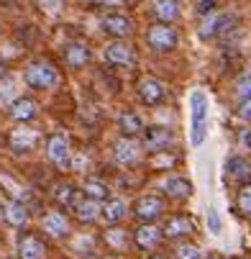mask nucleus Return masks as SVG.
Segmentation results:
<instances>
[{
	"instance_id": "42",
	"label": "nucleus",
	"mask_w": 251,
	"mask_h": 259,
	"mask_svg": "<svg viewBox=\"0 0 251 259\" xmlns=\"http://www.w3.org/2000/svg\"><path fill=\"white\" fill-rule=\"evenodd\" d=\"M0 69H3V67H0ZM0 75H3V72H0Z\"/></svg>"
},
{
	"instance_id": "12",
	"label": "nucleus",
	"mask_w": 251,
	"mask_h": 259,
	"mask_svg": "<svg viewBox=\"0 0 251 259\" xmlns=\"http://www.w3.org/2000/svg\"><path fill=\"white\" fill-rule=\"evenodd\" d=\"M162 193L167 198H174V200H187L192 195V182L185 175H169L162 182Z\"/></svg>"
},
{
	"instance_id": "21",
	"label": "nucleus",
	"mask_w": 251,
	"mask_h": 259,
	"mask_svg": "<svg viewBox=\"0 0 251 259\" xmlns=\"http://www.w3.org/2000/svg\"><path fill=\"white\" fill-rule=\"evenodd\" d=\"M126 203L123 200H118V198H111V200H105L103 205H100V218L105 221L108 226H116V224H121V221L126 218Z\"/></svg>"
},
{
	"instance_id": "34",
	"label": "nucleus",
	"mask_w": 251,
	"mask_h": 259,
	"mask_svg": "<svg viewBox=\"0 0 251 259\" xmlns=\"http://www.w3.org/2000/svg\"><path fill=\"white\" fill-rule=\"evenodd\" d=\"M218 8V0H197V13L200 16H210Z\"/></svg>"
},
{
	"instance_id": "36",
	"label": "nucleus",
	"mask_w": 251,
	"mask_h": 259,
	"mask_svg": "<svg viewBox=\"0 0 251 259\" xmlns=\"http://www.w3.org/2000/svg\"><path fill=\"white\" fill-rule=\"evenodd\" d=\"M236 116L241 121H251V98L248 100H241L238 103V110H236Z\"/></svg>"
},
{
	"instance_id": "3",
	"label": "nucleus",
	"mask_w": 251,
	"mask_h": 259,
	"mask_svg": "<svg viewBox=\"0 0 251 259\" xmlns=\"http://www.w3.org/2000/svg\"><path fill=\"white\" fill-rule=\"evenodd\" d=\"M177 41H179V36H177V31L172 28V23H154V26H149V31H146V44H149V49L157 52V54H169V52H174V49H177Z\"/></svg>"
},
{
	"instance_id": "16",
	"label": "nucleus",
	"mask_w": 251,
	"mask_h": 259,
	"mask_svg": "<svg viewBox=\"0 0 251 259\" xmlns=\"http://www.w3.org/2000/svg\"><path fill=\"white\" fill-rule=\"evenodd\" d=\"M36 113H39V105H36V100L31 98H16L8 108V116L16 121V123H28L31 118H36Z\"/></svg>"
},
{
	"instance_id": "27",
	"label": "nucleus",
	"mask_w": 251,
	"mask_h": 259,
	"mask_svg": "<svg viewBox=\"0 0 251 259\" xmlns=\"http://www.w3.org/2000/svg\"><path fill=\"white\" fill-rule=\"evenodd\" d=\"M72 198H75V188L69 182H57L52 188V200L57 205H72Z\"/></svg>"
},
{
	"instance_id": "24",
	"label": "nucleus",
	"mask_w": 251,
	"mask_h": 259,
	"mask_svg": "<svg viewBox=\"0 0 251 259\" xmlns=\"http://www.w3.org/2000/svg\"><path fill=\"white\" fill-rule=\"evenodd\" d=\"M226 172H228V177H231L233 182H238V185H248V182H251V164H248L243 157H231V159L226 162Z\"/></svg>"
},
{
	"instance_id": "7",
	"label": "nucleus",
	"mask_w": 251,
	"mask_h": 259,
	"mask_svg": "<svg viewBox=\"0 0 251 259\" xmlns=\"http://www.w3.org/2000/svg\"><path fill=\"white\" fill-rule=\"evenodd\" d=\"M203 26H200V39H215V36H223L233 28L236 18L231 13H210L203 16Z\"/></svg>"
},
{
	"instance_id": "1",
	"label": "nucleus",
	"mask_w": 251,
	"mask_h": 259,
	"mask_svg": "<svg viewBox=\"0 0 251 259\" xmlns=\"http://www.w3.org/2000/svg\"><path fill=\"white\" fill-rule=\"evenodd\" d=\"M208 134V98L203 90H195L190 98V141L200 146Z\"/></svg>"
},
{
	"instance_id": "2",
	"label": "nucleus",
	"mask_w": 251,
	"mask_h": 259,
	"mask_svg": "<svg viewBox=\"0 0 251 259\" xmlns=\"http://www.w3.org/2000/svg\"><path fill=\"white\" fill-rule=\"evenodd\" d=\"M23 80L33 90H49V88L57 85V69L44 59H36L23 69Z\"/></svg>"
},
{
	"instance_id": "25",
	"label": "nucleus",
	"mask_w": 251,
	"mask_h": 259,
	"mask_svg": "<svg viewBox=\"0 0 251 259\" xmlns=\"http://www.w3.org/2000/svg\"><path fill=\"white\" fill-rule=\"evenodd\" d=\"M72 213H75V218L80 221V224H92V221L100 218V205H97V200L82 198V200H77L75 205H72Z\"/></svg>"
},
{
	"instance_id": "30",
	"label": "nucleus",
	"mask_w": 251,
	"mask_h": 259,
	"mask_svg": "<svg viewBox=\"0 0 251 259\" xmlns=\"http://www.w3.org/2000/svg\"><path fill=\"white\" fill-rule=\"evenodd\" d=\"M236 98L238 100H248L251 98V69L236 80Z\"/></svg>"
},
{
	"instance_id": "17",
	"label": "nucleus",
	"mask_w": 251,
	"mask_h": 259,
	"mask_svg": "<svg viewBox=\"0 0 251 259\" xmlns=\"http://www.w3.org/2000/svg\"><path fill=\"white\" fill-rule=\"evenodd\" d=\"M41 231L49 234L52 239H62V236L69 234V221L64 218V213L52 210V213H46V215L41 218Z\"/></svg>"
},
{
	"instance_id": "32",
	"label": "nucleus",
	"mask_w": 251,
	"mask_h": 259,
	"mask_svg": "<svg viewBox=\"0 0 251 259\" xmlns=\"http://www.w3.org/2000/svg\"><path fill=\"white\" fill-rule=\"evenodd\" d=\"M157 159H152V167H172L174 162H177V157H172L169 152H159V154H154Z\"/></svg>"
},
{
	"instance_id": "40",
	"label": "nucleus",
	"mask_w": 251,
	"mask_h": 259,
	"mask_svg": "<svg viewBox=\"0 0 251 259\" xmlns=\"http://www.w3.org/2000/svg\"><path fill=\"white\" fill-rule=\"evenodd\" d=\"M149 259H167V256H162V254H152Z\"/></svg>"
},
{
	"instance_id": "28",
	"label": "nucleus",
	"mask_w": 251,
	"mask_h": 259,
	"mask_svg": "<svg viewBox=\"0 0 251 259\" xmlns=\"http://www.w3.org/2000/svg\"><path fill=\"white\" fill-rule=\"evenodd\" d=\"M236 208L243 218H251V182L238 188V198H236Z\"/></svg>"
},
{
	"instance_id": "31",
	"label": "nucleus",
	"mask_w": 251,
	"mask_h": 259,
	"mask_svg": "<svg viewBox=\"0 0 251 259\" xmlns=\"http://www.w3.org/2000/svg\"><path fill=\"white\" fill-rule=\"evenodd\" d=\"M174 256H177V259H203L197 244H187V241L174 246Z\"/></svg>"
},
{
	"instance_id": "39",
	"label": "nucleus",
	"mask_w": 251,
	"mask_h": 259,
	"mask_svg": "<svg viewBox=\"0 0 251 259\" xmlns=\"http://www.w3.org/2000/svg\"><path fill=\"white\" fill-rule=\"evenodd\" d=\"M203 259H221L218 254H208V256H203Z\"/></svg>"
},
{
	"instance_id": "18",
	"label": "nucleus",
	"mask_w": 251,
	"mask_h": 259,
	"mask_svg": "<svg viewBox=\"0 0 251 259\" xmlns=\"http://www.w3.org/2000/svg\"><path fill=\"white\" fill-rule=\"evenodd\" d=\"M3 218H6V224L8 226H16V229H21V226H26L28 224V208H26V203L23 200H6L3 203Z\"/></svg>"
},
{
	"instance_id": "14",
	"label": "nucleus",
	"mask_w": 251,
	"mask_h": 259,
	"mask_svg": "<svg viewBox=\"0 0 251 259\" xmlns=\"http://www.w3.org/2000/svg\"><path fill=\"white\" fill-rule=\"evenodd\" d=\"M162 239H164V231L157 229L154 224H141V226L136 229V234H133V241H136V246H138L141 251L157 249V246L162 244Z\"/></svg>"
},
{
	"instance_id": "38",
	"label": "nucleus",
	"mask_w": 251,
	"mask_h": 259,
	"mask_svg": "<svg viewBox=\"0 0 251 259\" xmlns=\"http://www.w3.org/2000/svg\"><path fill=\"white\" fill-rule=\"evenodd\" d=\"M243 144H246V146H248V149H251V128H248V131L243 134Z\"/></svg>"
},
{
	"instance_id": "10",
	"label": "nucleus",
	"mask_w": 251,
	"mask_h": 259,
	"mask_svg": "<svg viewBox=\"0 0 251 259\" xmlns=\"http://www.w3.org/2000/svg\"><path fill=\"white\" fill-rule=\"evenodd\" d=\"M100 28H103V33L113 36V39H128L133 33V21L123 13H108V16H103Z\"/></svg>"
},
{
	"instance_id": "26",
	"label": "nucleus",
	"mask_w": 251,
	"mask_h": 259,
	"mask_svg": "<svg viewBox=\"0 0 251 259\" xmlns=\"http://www.w3.org/2000/svg\"><path fill=\"white\" fill-rule=\"evenodd\" d=\"M82 193H85V198L97 200V203L111 200V188H108L103 180H95V177H87V180L82 182Z\"/></svg>"
},
{
	"instance_id": "41",
	"label": "nucleus",
	"mask_w": 251,
	"mask_h": 259,
	"mask_svg": "<svg viewBox=\"0 0 251 259\" xmlns=\"http://www.w3.org/2000/svg\"><path fill=\"white\" fill-rule=\"evenodd\" d=\"M0 210H3V203H0Z\"/></svg>"
},
{
	"instance_id": "22",
	"label": "nucleus",
	"mask_w": 251,
	"mask_h": 259,
	"mask_svg": "<svg viewBox=\"0 0 251 259\" xmlns=\"http://www.w3.org/2000/svg\"><path fill=\"white\" fill-rule=\"evenodd\" d=\"M152 13L159 23H172L179 18V0H152Z\"/></svg>"
},
{
	"instance_id": "13",
	"label": "nucleus",
	"mask_w": 251,
	"mask_h": 259,
	"mask_svg": "<svg viewBox=\"0 0 251 259\" xmlns=\"http://www.w3.org/2000/svg\"><path fill=\"white\" fill-rule=\"evenodd\" d=\"M113 154H116V162L123 164V167H133L141 162V146L133 141V139H118L116 146H113Z\"/></svg>"
},
{
	"instance_id": "11",
	"label": "nucleus",
	"mask_w": 251,
	"mask_h": 259,
	"mask_svg": "<svg viewBox=\"0 0 251 259\" xmlns=\"http://www.w3.org/2000/svg\"><path fill=\"white\" fill-rule=\"evenodd\" d=\"M136 95H138V100L143 103V105H162L164 103V98H167V90H164V85L159 82V80H154V77H143V80H138V85H136Z\"/></svg>"
},
{
	"instance_id": "29",
	"label": "nucleus",
	"mask_w": 251,
	"mask_h": 259,
	"mask_svg": "<svg viewBox=\"0 0 251 259\" xmlns=\"http://www.w3.org/2000/svg\"><path fill=\"white\" fill-rule=\"evenodd\" d=\"M103 241H105V246H111V249L121 251V249H126L128 236H126V231H123V229H111V231H108V234L103 236Z\"/></svg>"
},
{
	"instance_id": "9",
	"label": "nucleus",
	"mask_w": 251,
	"mask_h": 259,
	"mask_svg": "<svg viewBox=\"0 0 251 259\" xmlns=\"http://www.w3.org/2000/svg\"><path fill=\"white\" fill-rule=\"evenodd\" d=\"M174 144V134L164 126H152L143 131V149L149 154H159V152H167V146Z\"/></svg>"
},
{
	"instance_id": "15",
	"label": "nucleus",
	"mask_w": 251,
	"mask_h": 259,
	"mask_svg": "<svg viewBox=\"0 0 251 259\" xmlns=\"http://www.w3.org/2000/svg\"><path fill=\"white\" fill-rule=\"evenodd\" d=\"M46 246L36 234H23L18 239V259H44Z\"/></svg>"
},
{
	"instance_id": "19",
	"label": "nucleus",
	"mask_w": 251,
	"mask_h": 259,
	"mask_svg": "<svg viewBox=\"0 0 251 259\" xmlns=\"http://www.w3.org/2000/svg\"><path fill=\"white\" fill-rule=\"evenodd\" d=\"M62 57H64V64L69 69H80V67H85L90 62V47L87 44H80V41L67 44L64 52H62Z\"/></svg>"
},
{
	"instance_id": "5",
	"label": "nucleus",
	"mask_w": 251,
	"mask_h": 259,
	"mask_svg": "<svg viewBox=\"0 0 251 259\" xmlns=\"http://www.w3.org/2000/svg\"><path fill=\"white\" fill-rule=\"evenodd\" d=\"M46 157L54 167L67 169L72 164V152H69V139L64 134H52L46 141Z\"/></svg>"
},
{
	"instance_id": "33",
	"label": "nucleus",
	"mask_w": 251,
	"mask_h": 259,
	"mask_svg": "<svg viewBox=\"0 0 251 259\" xmlns=\"http://www.w3.org/2000/svg\"><path fill=\"white\" fill-rule=\"evenodd\" d=\"M208 229H210V234H221V218H218L215 208H208Z\"/></svg>"
},
{
	"instance_id": "35",
	"label": "nucleus",
	"mask_w": 251,
	"mask_h": 259,
	"mask_svg": "<svg viewBox=\"0 0 251 259\" xmlns=\"http://www.w3.org/2000/svg\"><path fill=\"white\" fill-rule=\"evenodd\" d=\"M13 95V80H6V82H0V105H6Z\"/></svg>"
},
{
	"instance_id": "8",
	"label": "nucleus",
	"mask_w": 251,
	"mask_h": 259,
	"mask_svg": "<svg viewBox=\"0 0 251 259\" xmlns=\"http://www.w3.org/2000/svg\"><path fill=\"white\" fill-rule=\"evenodd\" d=\"M103 57H105L108 64H116V67H128V64H133V59H136L133 47H131L126 39H113L111 44H105Z\"/></svg>"
},
{
	"instance_id": "4",
	"label": "nucleus",
	"mask_w": 251,
	"mask_h": 259,
	"mask_svg": "<svg viewBox=\"0 0 251 259\" xmlns=\"http://www.w3.org/2000/svg\"><path fill=\"white\" fill-rule=\"evenodd\" d=\"M133 215L138 218V224H154L157 218L164 215V198H159V195H141L133 203Z\"/></svg>"
},
{
	"instance_id": "6",
	"label": "nucleus",
	"mask_w": 251,
	"mask_h": 259,
	"mask_svg": "<svg viewBox=\"0 0 251 259\" xmlns=\"http://www.w3.org/2000/svg\"><path fill=\"white\" fill-rule=\"evenodd\" d=\"M162 231H164V239H172V241H177V239H190V236L195 234V221H192L190 215H185V213H174V215H169V218L164 221Z\"/></svg>"
},
{
	"instance_id": "23",
	"label": "nucleus",
	"mask_w": 251,
	"mask_h": 259,
	"mask_svg": "<svg viewBox=\"0 0 251 259\" xmlns=\"http://www.w3.org/2000/svg\"><path fill=\"white\" fill-rule=\"evenodd\" d=\"M118 128L126 139H133V136H141L143 134V121L138 113H133V110H121L118 116Z\"/></svg>"
},
{
	"instance_id": "20",
	"label": "nucleus",
	"mask_w": 251,
	"mask_h": 259,
	"mask_svg": "<svg viewBox=\"0 0 251 259\" xmlns=\"http://www.w3.org/2000/svg\"><path fill=\"white\" fill-rule=\"evenodd\" d=\"M8 144H11V149H13L16 154H26V152H31L33 146H36V131H31V128H26V126L21 123L16 131H11Z\"/></svg>"
},
{
	"instance_id": "37",
	"label": "nucleus",
	"mask_w": 251,
	"mask_h": 259,
	"mask_svg": "<svg viewBox=\"0 0 251 259\" xmlns=\"http://www.w3.org/2000/svg\"><path fill=\"white\" fill-rule=\"evenodd\" d=\"M100 6H105V8H121L123 6V0H97Z\"/></svg>"
}]
</instances>
